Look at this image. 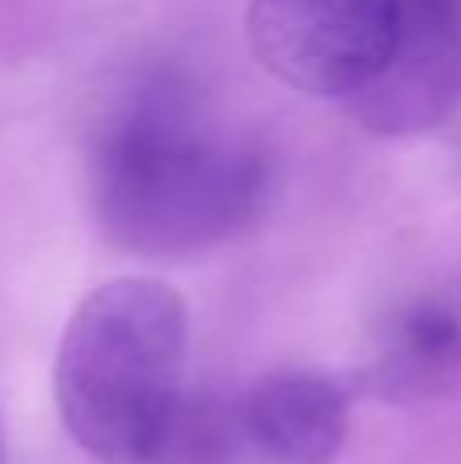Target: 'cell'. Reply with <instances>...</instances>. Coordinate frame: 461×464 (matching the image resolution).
Wrapping results in <instances>:
<instances>
[{
  "instance_id": "cell-1",
  "label": "cell",
  "mask_w": 461,
  "mask_h": 464,
  "mask_svg": "<svg viewBox=\"0 0 461 464\" xmlns=\"http://www.w3.org/2000/svg\"><path fill=\"white\" fill-rule=\"evenodd\" d=\"M266 188V151L221 130L192 82L172 70L139 82L90 160L98 228L139 256H184L237 237Z\"/></svg>"
},
{
  "instance_id": "cell-2",
  "label": "cell",
  "mask_w": 461,
  "mask_h": 464,
  "mask_svg": "<svg viewBox=\"0 0 461 464\" xmlns=\"http://www.w3.org/2000/svg\"><path fill=\"white\" fill-rule=\"evenodd\" d=\"M188 305L152 277H119L82 297L54 359L62 428L98 464H152L184 392Z\"/></svg>"
},
{
  "instance_id": "cell-3",
  "label": "cell",
  "mask_w": 461,
  "mask_h": 464,
  "mask_svg": "<svg viewBox=\"0 0 461 464\" xmlns=\"http://www.w3.org/2000/svg\"><path fill=\"white\" fill-rule=\"evenodd\" d=\"M405 0H250L245 37L261 70L310 98H356L384 70Z\"/></svg>"
},
{
  "instance_id": "cell-4",
  "label": "cell",
  "mask_w": 461,
  "mask_h": 464,
  "mask_svg": "<svg viewBox=\"0 0 461 464\" xmlns=\"http://www.w3.org/2000/svg\"><path fill=\"white\" fill-rule=\"evenodd\" d=\"M461 98V0H405L384 70L348 98L351 119L380 139L441 127Z\"/></svg>"
},
{
  "instance_id": "cell-5",
  "label": "cell",
  "mask_w": 461,
  "mask_h": 464,
  "mask_svg": "<svg viewBox=\"0 0 461 464\" xmlns=\"http://www.w3.org/2000/svg\"><path fill=\"white\" fill-rule=\"evenodd\" d=\"M245 420L266 464H331L348 444L351 395L315 371H278L245 392Z\"/></svg>"
},
{
  "instance_id": "cell-6",
  "label": "cell",
  "mask_w": 461,
  "mask_h": 464,
  "mask_svg": "<svg viewBox=\"0 0 461 464\" xmlns=\"http://www.w3.org/2000/svg\"><path fill=\"white\" fill-rule=\"evenodd\" d=\"M359 387L388 403H425L461 387V310L421 297L392 314L376 334Z\"/></svg>"
},
{
  "instance_id": "cell-7",
  "label": "cell",
  "mask_w": 461,
  "mask_h": 464,
  "mask_svg": "<svg viewBox=\"0 0 461 464\" xmlns=\"http://www.w3.org/2000/svg\"><path fill=\"white\" fill-rule=\"evenodd\" d=\"M152 464H266L245 420V392H180Z\"/></svg>"
}]
</instances>
